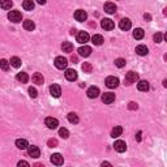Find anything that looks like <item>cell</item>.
Wrapping results in <instances>:
<instances>
[{
	"label": "cell",
	"instance_id": "cb8c5ba5",
	"mask_svg": "<svg viewBox=\"0 0 167 167\" xmlns=\"http://www.w3.org/2000/svg\"><path fill=\"white\" fill-rule=\"evenodd\" d=\"M17 81H20L21 84H26L29 81V76H28V73H25V72H21V73H17Z\"/></svg>",
	"mask_w": 167,
	"mask_h": 167
},
{
	"label": "cell",
	"instance_id": "f546056e",
	"mask_svg": "<svg viewBox=\"0 0 167 167\" xmlns=\"http://www.w3.org/2000/svg\"><path fill=\"white\" fill-rule=\"evenodd\" d=\"M12 5H13L12 0H0V8H3V9H11Z\"/></svg>",
	"mask_w": 167,
	"mask_h": 167
},
{
	"label": "cell",
	"instance_id": "74e56055",
	"mask_svg": "<svg viewBox=\"0 0 167 167\" xmlns=\"http://www.w3.org/2000/svg\"><path fill=\"white\" fill-rule=\"evenodd\" d=\"M29 95L32 97V98H37L38 91H37L36 87H29Z\"/></svg>",
	"mask_w": 167,
	"mask_h": 167
},
{
	"label": "cell",
	"instance_id": "d590c367",
	"mask_svg": "<svg viewBox=\"0 0 167 167\" xmlns=\"http://www.w3.org/2000/svg\"><path fill=\"white\" fill-rule=\"evenodd\" d=\"M125 64H127L125 59H121V58H119V59H116V60H115V65H116L118 68H123Z\"/></svg>",
	"mask_w": 167,
	"mask_h": 167
},
{
	"label": "cell",
	"instance_id": "6da1fadb",
	"mask_svg": "<svg viewBox=\"0 0 167 167\" xmlns=\"http://www.w3.org/2000/svg\"><path fill=\"white\" fill-rule=\"evenodd\" d=\"M8 20L15 24H19V22H21V20H22V15H21V12H19V11H11L8 13Z\"/></svg>",
	"mask_w": 167,
	"mask_h": 167
},
{
	"label": "cell",
	"instance_id": "8992f818",
	"mask_svg": "<svg viewBox=\"0 0 167 167\" xmlns=\"http://www.w3.org/2000/svg\"><path fill=\"white\" fill-rule=\"evenodd\" d=\"M87 19V13L82 9H78L74 12V20L78 21V22H84V21H86Z\"/></svg>",
	"mask_w": 167,
	"mask_h": 167
},
{
	"label": "cell",
	"instance_id": "8d00e7d4",
	"mask_svg": "<svg viewBox=\"0 0 167 167\" xmlns=\"http://www.w3.org/2000/svg\"><path fill=\"white\" fill-rule=\"evenodd\" d=\"M153 39H154V42L161 43V42H162V39H163V34H162V33H157V34H154Z\"/></svg>",
	"mask_w": 167,
	"mask_h": 167
},
{
	"label": "cell",
	"instance_id": "f6af8a7d",
	"mask_svg": "<svg viewBox=\"0 0 167 167\" xmlns=\"http://www.w3.org/2000/svg\"><path fill=\"white\" fill-rule=\"evenodd\" d=\"M71 60H72V61H74V63H77V56L72 55V56H71Z\"/></svg>",
	"mask_w": 167,
	"mask_h": 167
},
{
	"label": "cell",
	"instance_id": "1f68e13d",
	"mask_svg": "<svg viewBox=\"0 0 167 167\" xmlns=\"http://www.w3.org/2000/svg\"><path fill=\"white\" fill-rule=\"evenodd\" d=\"M68 121L72 123V124H77L80 121V119H78V116L74 112H71V114H68Z\"/></svg>",
	"mask_w": 167,
	"mask_h": 167
},
{
	"label": "cell",
	"instance_id": "7bdbcfd3",
	"mask_svg": "<svg viewBox=\"0 0 167 167\" xmlns=\"http://www.w3.org/2000/svg\"><path fill=\"white\" fill-rule=\"evenodd\" d=\"M144 19H145V20H148V21H150V20H152V16H150V15H148V13H145V15H144Z\"/></svg>",
	"mask_w": 167,
	"mask_h": 167
},
{
	"label": "cell",
	"instance_id": "f35d334b",
	"mask_svg": "<svg viewBox=\"0 0 167 167\" xmlns=\"http://www.w3.org/2000/svg\"><path fill=\"white\" fill-rule=\"evenodd\" d=\"M47 145H48V146H50V148H56V146H58V140H55V138L48 140Z\"/></svg>",
	"mask_w": 167,
	"mask_h": 167
},
{
	"label": "cell",
	"instance_id": "9a60e30c",
	"mask_svg": "<svg viewBox=\"0 0 167 167\" xmlns=\"http://www.w3.org/2000/svg\"><path fill=\"white\" fill-rule=\"evenodd\" d=\"M91 54V47L89 46H82L78 48V55L80 56H84V58H87Z\"/></svg>",
	"mask_w": 167,
	"mask_h": 167
},
{
	"label": "cell",
	"instance_id": "bcb514c9",
	"mask_svg": "<svg viewBox=\"0 0 167 167\" xmlns=\"http://www.w3.org/2000/svg\"><path fill=\"white\" fill-rule=\"evenodd\" d=\"M102 166H111V163H108V162H103Z\"/></svg>",
	"mask_w": 167,
	"mask_h": 167
},
{
	"label": "cell",
	"instance_id": "d4e9b609",
	"mask_svg": "<svg viewBox=\"0 0 167 167\" xmlns=\"http://www.w3.org/2000/svg\"><path fill=\"white\" fill-rule=\"evenodd\" d=\"M24 29L29 30V32H33V30L36 29V24H34L32 20H26V21H24Z\"/></svg>",
	"mask_w": 167,
	"mask_h": 167
},
{
	"label": "cell",
	"instance_id": "d6986e66",
	"mask_svg": "<svg viewBox=\"0 0 167 167\" xmlns=\"http://www.w3.org/2000/svg\"><path fill=\"white\" fill-rule=\"evenodd\" d=\"M148 52H149L148 47H146V46H144V45H140V46L136 47V54L140 55V56H145V55H148Z\"/></svg>",
	"mask_w": 167,
	"mask_h": 167
},
{
	"label": "cell",
	"instance_id": "8fae6325",
	"mask_svg": "<svg viewBox=\"0 0 167 167\" xmlns=\"http://www.w3.org/2000/svg\"><path fill=\"white\" fill-rule=\"evenodd\" d=\"M50 93L52 97H55V98H59L60 94H61V87L60 85H56V84H54V85L50 86Z\"/></svg>",
	"mask_w": 167,
	"mask_h": 167
},
{
	"label": "cell",
	"instance_id": "b9f144b4",
	"mask_svg": "<svg viewBox=\"0 0 167 167\" xmlns=\"http://www.w3.org/2000/svg\"><path fill=\"white\" fill-rule=\"evenodd\" d=\"M136 140H137V141H141V132H137V133H136Z\"/></svg>",
	"mask_w": 167,
	"mask_h": 167
},
{
	"label": "cell",
	"instance_id": "ba28073f",
	"mask_svg": "<svg viewBox=\"0 0 167 167\" xmlns=\"http://www.w3.org/2000/svg\"><path fill=\"white\" fill-rule=\"evenodd\" d=\"M64 162V158L61 157V154H59V153H55V154L51 155V163L55 165V166H61Z\"/></svg>",
	"mask_w": 167,
	"mask_h": 167
},
{
	"label": "cell",
	"instance_id": "7402d4cb",
	"mask_svg": "<svg viewBox=\"0 0 167 167\" xmlns=\"http://www.w3.org/2000/svg\"><path fill=\"white\" fill-rule=\"evenodd\" d=\"M137 89L140 90V91H148L149 89H150V85H149V82L148 81H140L138 84H137Z\"/></svg>",
	"mask_w": 167,
	"mask_h": 167
},
{
	"label": "cell",
	"instance_id": "5bb4252c",
	"mask_svg": "<svg viewBox=\"0 0 167 167\" xmlns=\"http://www.w3.org/2000/svg\"><path fill=\"white\" fill-rule=\"evenodd\" d=\"M89 39H90V37H89V34H87L86 32H80L77 34V42L78 43H84V45H85Z\"/></svg>",
	"mask_w": 167,
	"mask_h": 167
},
{
	"label": "cell",
	"instance_id": "3957f363",
	"mask_svg": "<svg viewBox=\"0 0 167 167\" xmlns=\"http://www.w3.org/2000/svg\"><path fill=\"white\" fill-rule=\"evenodd\" d=\"M68 65V60L63 58V56H58V58L55 59V67L58 69H65Z\"/></svg>",
	"mask_w": 167,
	"mask_h": 167
},
{
	"label": "cell",
	"instance_id": "ffe728a7",
	"mask_svg": "<svg viewBox=\"0 0 167 167\" xmlns=\"http://www.w3.org/2000/svg\"><path fill=\"white\" fill-rule=\"evenodd\" d=\"M104 11H106L107 13H110V15H112V13L116 12V5H115L114 3L108 2V3L104 4Z\"/></svg>",
	"mask_w": 167,
	"mask_h": 167
},
{
	"label": "cell",
	"instance_id": "277c9868",
	"mask_svg": "<svg viewBox=\"0 0 167 167\" xmlns=\"http://www.w3.org/2000/svg\"><path fill=\"white\" fill-rule=\"evenodd\" d=\"M138 80V73H136V72H133V71H131V72H128L125 74V82H127V85H129V84H133V82H136Z\"/></svg>",
	"mask_w": 167,
	"mask_h": 167
},
{
	"label": "cell",
	"instance_id": "83f0119b",
	"mask_svg": "<svg viewBox=\"0 0 167 167\" xmlns=\"http://www.w3.org/2000/svg\"><path fill=\"white\" fill-rule=\"evenodd\" d=\"M9 64L13 68H20L21 67V59L17 58V56H13V58H11V60H9Z\"/></svg>",
	"mask_w": 167,
	"mask_h": 167
},
{
	"label": "cell",
	"instance_id": "5b68a950",
	"mask_svg": "<svg viewBox=\"0 0 167 167\" xmlns=\"http://www.w3.org/2000/svg\"><path fill=\"white\" fill-rule=\"evenodd\" d=\"M45 124L47 125V128H50V129H56V128H58V125H59V120L55 119V118H46Z\"/></svg>",
	"mask_w": 167,
	"mask_h": 167
},
{
	"label": "cell",
	"instance_id": "52a82bcc",
	"mask_svg": "<svg viewBox=\"0 0 167 167\" xmlns=\"http://www.w3.org/2000/svg\"><path fill=\"white\" fill-rule=\"evenodd\" d=\"M28 154L32 157V158H38L39 155H41V150H39L38 146H34V145H32V146H28Z\"/></svg>",
	"mask_w": 167,
	"mask_h": 167
},
{
	"label": "cell",
	"instance_id": "e575fe53",
	"mask_svg": "<svg viewBox=\"0 0 167 167\" xmlns=\"http://www.w3.org/2000/svg\"><path fill=\"white\" fill-rule=\"evenodd\" d=\"M59 136L61 138H68L69 137V132L67 128H60L59 129Z\"/></svg>",
	"mask_w": 167,
	"mask_h": 167
},
{
	"label": "cell",
	"instance_id": "7dc6e473",
	"mask_svg": "<svg viewBox=\"0 0 167 167\" xmlns=\"http://www.w3.org/2000/svg\"><path fill=\"white\" fill-rule=\"evenodd\" d=\"M36 167H43L41 163H36Z\"/></svg>",
	"mask_w": 167,
	"mask_h": 167
},
{
	"label": "cell",
	"instance_id": "d6a6232c",
	"mask_svg": "<svg viewBox=\"0 0 167 167\" xmlns=\"http://www.w3.org/2000/svg\"><path fill=\"white\" fill-rule=\"evenodd\" d=\"M0 68L7 72L9 69V61H7L5 59H0Z\"/></svg>",
	"mask_w": 167,
	"mask_h": 167
},
{
	"label": "cell",
	"instance_id": "7c38bea8",
	"mask_svg": "<svg viewBox=\"0 0 167 167\" xmlns=\"http://www.w3.org/2000/svg\"><path fill=\"white\" fill-rule=\"evenodd\" d=\"M77 72L74 71V69H67L65 71V78H67L68 81H76L77 80Z\"/></svg>",
	"mask_w": 167,
	"mask_h": 167
},
{
	"label": "cell",
	"instance_id": "4fadbf2b",
	"mask_svg": "<svg viewBox=\"0 0 167 167\" xmlns=\"http://www.w3.org/2000/svg\"><path fill=\"white\" fill-rule=\"evenodd\" d=\"M102 101L106 104H111L115 102V94H112V93H104L102 95Z\"/></svg>",
	"mask_w": 167,
	"mask_h": 167
},
{
	"label": "cell",
	"instance_id": "44dd1931",
	"mask_svg": "<svg viewBox=\"0 0 167 167\" xmlns=\"http://www.w3.org/2000/svg\"><path fill=\"white\" fill-rule=\"evenodd\" d=\"M16 146L19 149H21V150H25V149H28L29 144H28V141H26L25 138H19L16 141Z\"/></svg>",
	"mask_w": 167,
	"mask_h": 167
},
{
	"label": "cell",
	"instance_id": "2e32d148",
	"mask_svg": "<svg viewBox=\"0 0 167 167\" xmlns=\"http://www.w3.org/2000/svg\"><path fill=\"white\" fill-rule=\"evenodd\" d=\"M86 94H87L89 98H97V97L99 95V89L97 86H90L89 89H87Z\"/></svg>",
	"mask_w": 167,
	"mask_h": 167
},
{
	"label": "cell",
	"instance_id": "60d3db41",
	"mask_svg": "<svg viewBox=\"0 0 167 167\" xmlns=\"http://www.w3.org/2000/svg\"><path fill=\"white\" fill-rule=\"evenodd\" d=\"M17 166H19V167H21V166H25V167H29L30 165L28 163V162H25V161H20V162H19V163H17Z\"/></svg>",
	"mask_w": 167,
	"mask_h": 167
},
{
	"label": "cell",
	"instance_id": "ee69618b",
	"mask_svg": "<svg viewBox=\"0 0 167 167\" xmlns=\"http://www.w3.org/2000/svg\"><path fill=\"white\" fill-rule=\"evenodd\" d=\"M36 2H37L38 4H41V5H43V4H46L47 0H36Z\"/></svg>",
	"mask_w": 167,
	"mask_h": 167
},
{
	"label": "cell",
	"instance_id": "30bf717a",
	"mask_svg": "<svg viewBox=\"0 0 167 167\" xmlns=\"http://www.w3.org/2000/svg\"><path fill=\"white\" fill-rule=\"evenodd\" d=\"M114 149H115L118 153H124L127 150V145H125L124 141L118 140V141H115V144H114Z\"/></svg>",
	"mask_w": 167,
	"mask_h": 167
},
{
	"label": "cell",
	"instance_id": "4dcf8cb0",
	"mask_svg": "<svg viewBox=\"0 0 167 167\" xmlns=\"http://www.w3.org/2000/svg\"><path fill=\"white\" fill-rule=\"evenodd\" d=\"M61 48H63L64 52H72L73 51V45H72L71 42H63Z\"/></svg>",
	"mask_w": 167,
	"mask_h": 167
},
{
	"label": "cell",
	"instance_id": "484cf974",
	"mask_svg": "<svg viewBox=\"0 0 167 167\" xmlns=\"http://www.w3.org/2000/svg\"><path fill=\"white\" fill-rule=\"evenodd\" d=\"M91 42H93L95 46H101L103 43V37L99 36V34H94V36L91 37Z\"/></svg>",
	"mask_w": 167,
	"mask_h": 167
},
{
	"label": "cell",
	"instance_id": "f1b7e54d",
	"mask_svg": "<svg viewBox=\"0 0 167 167\" xmlns=\"http://www.w3.org/2000/svg\"><path fill=\"white\" fill-rule=\"evenodd\" d=\"M144 36H145V33H144V30L141 28H137V29L133 30V38L135 39H142Z\"/></svg>",
	"mask_w": 167,
	"mask_h": 167
},
{
	"label": "cell",
	"instance_id": "836d02e7",
	"mask_svg": "<svg viewBox=\"0 0 167 167\" xmlns=\"http://www.w3.org/2000/svg\"><path fill=\"white\" fill-rule=\"evenodd\" d=\"M81 68H82L84 73H91V71H93V67H91L90 63H84Z\"/></svg>",
	"mask_w": 167,
	"mask_h": 167
},
{
	"label": "cell",
	"instance_id": "9c48e42d",
	"mask_svg": "<svg viewBox=\"0 0 167 167\" xmlns=\"http://www.w3.org/2000/svg\"><path fill=\"white\" fill-rule=\"evenodd\" d=\"M101 26H102L104 30H112L115 28V24H114V21L110 20V19H103L101 21Z\"/></svg>",
	"mask_w": 167,
	"mask_h": 167
},
{
	"label": "cell",
	"instance_id": "e0dca14e",
	"mask_svg": "<svg viewBox=\"0 0 167 167\" xmlns=\"http://www.w3.org/2000/svg\"><path fill=\"white\" fill-rule=\"evenodd\" d=\"M131 26H132V22H131V20L129 19H123L120 20V22H119V28L121 30H129L131 29Z\"/></svg>",
	"mask_w": 167,
	"mask_h": 167
},
{
	"label": "cell",
	"instance_id": "603a6c76",
	"mask_svg": "<svg viewBox=\"0 0 167 167\" xmlns=\"http://www.w3.org/2000/svg\"><path fill=\"white\" fill-rule=\"evenodd\" d=\"M22 7H24L25 11H33L34 7H36V4H34L33 0H24Z\"/></svg>",
	"mask_w": 167,
	"mask_h": 167
},
{
	"label": "cell",
	"instance_id": "4316f807",
	"mask_svg": "<svg viewBox=\"0 0 167 167\" xmlns=\"http://www.w3.org/2000/svg\"><path fill=\"white\" fill-rule=\"evenodd\" d=\"M121 133H123V128L119 125H116L115 128H112V131H111V137L116 138V137H119V136H121Z\"/></svg>",
	"mask_w": 167,
	"mask_h": 167
},
{
	"label": "cell",
	"instance_id": "7a4b0ae2",
	"mask_svg": "<svg viewBox=\"0 0 167 167\" xmlns=\"http://www.w3.org/2000/svg\"><path fill=\"white\" fill-rule=\"evenodd\" d=\"M106 86L110 89H115V87L119 86V78L115 76H110L106 78Z\"/></svg>",
	"mask_w": 167,
	"mask_h": 167
},
{
	"label": "cell",
	"instance_id": "ab89813d",
	"mask_svg": "<svg viewBox=\"0 0 167 167\" xmlns=\"http://www.w3.org/2000/svg\"><path fill=\"white\" fill-rule=\"evenodd\" d=\"M128 108H129V110H137L138 106H137V103H136V102H131V103L128 104Z\"/></svg>",
	"mask_w": 167,
	"mask_h": 167
},
{
	"label": "cell",
	"instance_id": "ac0fdd59",
	"mask_svg": "<svg viewBox=\"0 0 167 167\" xmlns=\"http://www.w3.org/2000/svg\"><path fill=\"white\" fill-rule=\"evenodd\" d=\"M32 80H33V82L36 84V85H42L43 82H45V77L42 76V73H34L33 74V77H32Z\"/></svg>",
	"mask_w": 167,
	"mask_h": 167
}]
</instances>
